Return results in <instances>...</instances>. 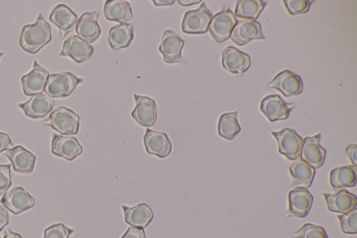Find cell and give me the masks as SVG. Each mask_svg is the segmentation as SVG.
Listing matches in <instances>:
<instances>
[{"instance_id":"obj_1","label":"cell","mask_w":357,"mask_h":238,"mask_svg":"<svg viewBox=\"0 0 357 238\" xmlns=\"http://www.w3.org/2000/svg\"><path fill=\"white\" fill-rule=\"evenodd\" d=\"M52 40L51 27L39 13L34 23L23 27L20 45L26 52L35 54Z\"/></svg>"},{"instance_id":"obj_2","label":"cell","mask_w":357,"mask_h":238,"mask_svg":"<svg viewBox=\"0 0 357 238\" xmlns=\"http://www.w3.org/2000/svg\"><path fill=\"white\" fill-rule=\"evenodd\" d=\"M44 124L63 135H73L79 131V117L72 110L61 106L50 114Z\"/></svg>"},{"instance_id":"obj_3","label":"cell","mask_w":357,"mask_h":238,"mask_svg":"<svg viewBox=\"0 0 357 238\" xmlns=\"http://www.w3.org/2000/svg\"><path fill=\"white\" fill-rule=\"evenodd\" d=\"M83 81L82 78L70 72L52 73L47 77L45 92L52 98H65L70 96Z\"/></svg>"},{"instance_id":"obj_4","label":"cell","mask_w":357,"mask_h":238,"mask_svg":"<svg viewBox=\"0 0 357 238\" xmlns=\"http://www.w3.org/2000/svg\"><path fill=\"white\" fill-rule=\"evenodd\" d=\"M212 17V13L203 2L198 8L185 13L181 30L188 34H205L208 31Z\"/></svg>"},{"instance_id":"obj_5","label":"cell","mask_w":357,"mask_h":238,"mask_svg":"<svg viewBox=\"0 0 357 238\" xmlns=\"http://www.w3.org/2000/svg\"><path fill=\"white\" fill-rule=\"evenodd\" d=\"M183 45L184 40L176 31L167 29L162 34L158 50L165 63L185 64L181 54Z\"/></svg>"},{"instance_id":"obj_6","label":"cell","mask_w":357,"mask_h":238,"mask_svg":"<svg viewBox=\"0 0 357 238\" xmlns=\"http://www.w3.org/2000/svg\"><path fill=\"white\" fill-rule=\"evenodd\" d=\"M237 20L229 8L223 9L215 14L208 25V31L213 40L220 43L227 40Z\"/></svg>"},{"instance_id":"obj_7","label":"cell","mask_w":357,"mask_h":238,"mask_svg":"<svg viewBox=\"0 0 357 238\" xmlns=\"http://www.w3.org/2000/svg\"><path fill=\"white\" fill-rule=\"evenodd\" d=\"M278 144V151L290 161H296L299 157L303 138L292 128H285L280 131H272Z\"/></svg>"},{"instance_id":"obj_8","label":"cell","mask_w":357,"mask_h":238,"mask_svg":"<svg viewBox=\"0 0 357 238\" xmlns=\"http://www.w3.org/2000/svg\"><path fill=\"white\" fill-rule=\"evenodd\" d=\"M135 107L131 116L137 124L144 127L155 124L157 119V104L153 98L135 94Z\"/></svg>"},{"instance_id":"obj_9","label":"cell","mask_w":357,"mask_h":238,"mask_svg":"<svg viewBox=\"0 0 357 238\" xmlns=\"http://www.w3.org/2000/svg\"><path fill=\"white\" fill-rule=\"evenodd\" d=\"M1 203L14 214H19L35 205V199L22 186H16L6 191Z\"/></svg>"},{"instance_id":"obj_10","label":"cell","mask_w":357,"mask_h":238,"mask_svg":"<svg viewBox=\"0 0 357 238\" xmlns=\"http://www.w3.org/2000/svg\"><path fill=\"white\" fill-rule=\"evenodd\" d=\"M268 87L277 89L285 97H290L301 94L303 84L299 75L289 70H284L273 77L268 84Z\"/></svg>"},{"instance_id":"obj_11","label":"cell","mask_w":357,"mask_h":238,"mask_svg":"<svg viewBox=\"0 0 357 238\" xmlns=\"http://www.w3.org/2000/svg\"><path fill=\"white\" fill-rule=\"evenodd\" d=\"M231 40L237 45L242 46L253 40H264L261 24L256 20H241L233 28L230 37Z\"/></svg>"},{"instance_id":"obj_12","label":"cell","mask_w":357,"mask_h":238,"mask_svg":"<svg viewBox=\"0 0 357 238\" xmlns=\"http://www.w3.org/2000/svg\"><path fill=\"white\" fill-rule=\"evenodd\" d=\"M294 107V104L286 103L277 94L266 96L260 103V111L271 122L287 119Z\"/></svg>"},{"instance_id":"obj_13","label":"cell","mask_w":357,"mask_h":238,"mask_svg":"<svg viewBox=\"0 0 357 238\" xmlns=\"http://www.w3.org/2000/svg\"><path fill=\"white\" fill-rule=\"evenodd\" d=\"M321 134L305 137L303 140L299 154L300 159L314 169L320 168L325 161L326 150L320 144Z\"/></svg>"},{"instance_id":"obj_14","label":"cell","mask_w":357,"mask_h":238,"mask_svg":"<svg viewBox=\"0 0 357 238\" xmlns=\"http://www.w3.org/2000/svg\"><path fill=\"white\" fill-rule=\"evenodd\" d=\"M288 200L289 207L285 216L305 218L312 207L313 196L307 188L296 187L289 192Z\"/></svg>"},{"instance_id":"obj_15","label":"cell","mask_w":357,"mask_h":238,"mask_svg":"<svg viewBox=\"0 0 357 238\" xmlns=\"http://www.w3.org/2000/svg\"><path fill=\"white\" fill-rule=\"evenodd\" d=\"M48 76V71L35 60L31 70L21 77L24 94L26 96L43 94Z\"/></svg>"},{"instance_id":"obj_16","label":"cell","mask_w":357,"mask_h":238,"mask_svg":"<svg viewBox=\"0 0 357 238\" xmlns=\"http://www.w3.org/2000/svg\"><path fill=\"white\" fill-rule=\"evenodd\" d=\"M93 52L94 48L91 44L78 36H73L63 42L59 55L68 57L75 62L82 64L89 59L93 56Z\"/></svg>"},{"instance_id":"obj_17","label":"cell","mask_w":357,"mask_h":238,"mask_svg":"<svg viewBox=\"0 0 357 238\" xmlns=\"http://www.w3.org/2000/svg\"><path fill=\"white\" fill-rule=\"evenodd\" d=\"M100 10L84 13L78 19L75 32L79 38L91 44L96 41L101 34L98 18Z\"/></svg>"},{"instance_id":"obj_18","label":"cell","mask_w":357,"mask_h":238,"mask_svg":"<svg viewBox=\"0 0 357 238\" xmlns=\"http://www.w3.org/2000/svg\"><path fill=\"white\" fill-rule=\"evenodd\" d=\"M143 139L146 151L149 154L163 158L172 152V142L165 133L147 128Z\"/></svg>"},{"instance_id":"obj_19","label":"cell","mask_w":357,"mask_h":238,"mask_svg":"<svg viewBox=\"0 0 357 238\" xmlns=\"http://www.w3.org/2000/svg\"><path fill=\"white\" fill-rule=\"evenodd\" d=\"M250 64V56L233 46H227L222 52V66L231 73H244L249 68Z\"/></svg>"},{"instance_id":"obj_20","label":"cell","mask_w":357,"mask_h":238,"mask_svg":"<svg viewBox=\"0 0 357 238\" xmlns=\"http://www.w3.org/2000/svg\"><path fill=\"white\" fill-rule=\"evenodd\" d=\"M51 151L53 154L72 161L83 152V148L77 138L71 136L54 135Z\"/></svg>"},{"instance_id":"obj_21","label":"cell","mask_w":357,"mask_h":238,"mask_svg":"<svg viewBox=\"0 0 357 238\" xmlns=\"http://www.w3.org/2000/svg\"><path fill=\"white\" fill-rule=\"evenodd\" d=\"M54 101L46 94H39L31 96L26 102L19 103L24 114L32 119H40L48 114L53 109Z\"/></svg>"},{"instance_id":"obj_22","label":"cell","mask_w":357,"mask_h":238,"mask_svg":"<svg viewBox=\"0 0 357 238\" xmlns=\"http://www.w3.org/2000/svg\"><path fill=\"white\" fill-rule=\"evenodd\" d=\"M327 209L332 212L345 214L357 205V198L346 189H340L336 193H323Z\"/></svg>"},{"instance_id":"obj_23","label":"cell","mask_w":357,"mask_h":238,"mask_svg":"<svg viewBox=\"0 0 357 238\" xmlns=\"http://www.w3.org/2000/svg\"><path fill=\"white\" fill-rule=\"evenodd\" d=\"M4 155L10 161L15 172L29 174L34 168L36 157L21 145H17L6 151Z\"/></svg>"},{"instance_id":"obj_24","label":"cell","mask_w":357,"mask_h":238,"mask_svg":"<svg viewBox=\"0 0 357 238\" xmlns=\"http://www.w3.org/2000/svg\"><path fill=\"white\" fill-rule=\"evenodd\" d=\"M49 19L59 29L61 37L72 31L78 20L77 14L63 3L53 8Z\"/></svg>"},{"instance_id":"obj_25","label":"cell","mask_w":357,"mask_h":238,"mask_svg":"<svg viewBox=\"0 0 357 238\" xmlns=\"http://www.w3.org/2000/svg\"><path fill=\"white\" fill-rule=\"evenodd\" d=\"M357 181V165H347L332 169L329 174V181L333 190L346 187H354Z\"/></svg>"},{"instance_id":"obj_26","label":"cell","mask_w":357,"mask_h":238,"mask_svg":"<svg viewBox=\"0 0 357 238\" xmlns=\"http://www.w3.org/2000/svg\"><path fill=\"white\" fill-rule=\"evenodd\" d=\"M126 223L132 227L144 229L153 220V213L146 203H141L133 207L122 206Z\"/></svg>"},{"instance_id":"obj_27","label":"cell","mask_w":357,"mask_h":238,"mask_svg":"<svg viewBox=\"0 0 357 238\" xmlns=\"http://www.w3.org/2000/svg\"><path fill=\"white\" fill-rule=\"evenodd\" d=\"M103 13L107 20L118 22L119 24L126 23L132 18L131 6L123 0L106 1Z\"/></svg>"},{"instance_id":"obj_28","label":"cell","mask_w":357,"mask_h":238,"mask_svg":"<svg viewBox=\"0 0 357 238\" xmlns=\"http://www.w3.org/2000/svg\"><path fill=\"white\" fill-rule=\"evenodd\" d=\"M292 177L291 188H309L314 179L315 169L301 159H297L289 168Z\"/></svg>"},{"instance_id":"obj_29","label":"cell","mask_w":357,"mask_h":238,"mask_svg":"<svg viewBox=\"0 0 357 238\" xmlns=\"http://www.w3.org/2000/svg\"><path fill=\"white\" fill-rule=\"evenodd\" d=\"M134 38V30L128 23L118 24L110 28L108 33V43L111 48L118 50L126 48Z\"/></svg>"},{"instance_id":"obj_30","label":"cell","mask_w":357,"mask_h":238,"mask_svg":"<svg viewBox=\"0 0 357 238\" xmlns=\"http://www.w3.org/2000/svg\"><path fill=\"white\" fill-rule=\"evenodd\" d=\"M238 113L236 110L224 113L220 116L218 125V132L220 137L232 140L241 132V126L237 119Z\"/></svg>"},{"instance_id":"obj_31","label":"cell","mask_w":357,"mask_h":238,"mask_svg":"<svg viewBox=\"0 0 357 238\" xmlns=\"http://www.w3.org/2000/svg\"><path fill=\"white\" fill-rule=\"evenodd\" d=\"M266 6V3L261 0H238L234 15L244 20H255Z\"/></svg>"},{"instance_id":"obj_32","label":"cell","mask_w":357,"mask_h":238,"mask_svg":"<svg viewBox=\"0 0 357 238\" xmlns=\"http://www.w3.org/2000/svg\"><path fill=\"white\" fill-rule=\"evenodd\" d=\"M292 236L296 238H328L323 227L309 223L293 232Z\"/></svg>"},{"instance_id":"obj_33","label":"cell","mask_w":357,"mask_h":238,"mask_svg":"<svg viewBox=\"0 0 357 238\" xmlns=\"http://www.w3.org/2000/svg\"><path fill=\"white\" fill-rule=\"evenodd\" d=\"M342 232L346 234H356L357 232V208L345 214L337 216Z\"/></svg>"},{"instance_id":"obj_34","label":"cell","mask_w":357,"mask_h":238,"mask_svg":"<svg viewBox=\"0 0 357 238\" xmlns=\"http://www.w3.org/2000/svg\"><path fill=\"white\" fill-rule=\"evenodd\" d=\"M284 6L291 15H298L307 13L314 1L284 0Z\"/></svg>"},{"instance_id":"obj_35","label":"cell","mask_w":357,"mask_h":238,"mask_svg":"<svg viewBox=\"0 0 357 238\" xmlns=\"http://www.w3.org/2000/svg\"><path fill=\"white\" fill-rule=\"evenodd\" d=\"M75 230L63 223L54 224L44 230L43 238H68Z\"/></svg>"},{"instance_id":"obj_36","label":"cell","mask_w":357,"mask_h":238,"mask_svg":"<svg viewBox=\"0 0 357 238\" xmlns=\"http://www.w3.org/2000/svg\"><path fill=\"white\" fill-rule=\"evenodd\" d=\"M10 164L0 165V196L8 191L12 184Z\"/></svg>"},{"instance_id":"obj_37","label":"cell","mask_w":357,"mask_h":238,"mask_svg":"<svg viewBox=\"0 0 357 238\" xmlns=\"http://www.w3.org/2000/svg\"><path fill=\"white\" fill-rule=\"evenodd\" d=\"M121 238H146L144 229L130 227Z\"/></svg>"},{"instance_id":"obj_38","label":"cell","mask_w":357,"mask_h":238,"mask_svg":"<svg viewBox=\"0 0 357 238\" xmlns=\"http://www.w3.org/2000/svg\"><path fill=\"white\" fill-rule=\"evenodd\" d=\"M345 153L353 165H357V145L349 144L345 149Z\"/></svg>"},{"instance_id":"obj_39","label":"cell","mask_w":357,"mask_h":238,"mask_svg":"<svg viewBox=\"0 0 357 238\" xmlns=\"http://www.w3.org/2000/svg\"><path fill=\"white\" fill-rule=\"evenodd\" d=\"M13 146L9 135L3 132H0V153L8 149Z\"/></svg>"},{"instance_id":"obj_40","label":"cell","mask_w":357,"mask_h":238,"mask_svg":"<svg viewBox=\"0 0 357 238\" xmlns=\"http://www.w3.org/2000/svg\"><path fill=\"white\" fill-rule=\"evenodd\" d=\"M10 221V215L8 209L0 205V232Z\"/></svg>"},{"instance_id":"obj_41","label":"cell","mask_w":357,"mask_h":238,"mask_svg":"<svg viewBox=\"0 0 357 238\" xmlns=\"http://www.w3.org/2000/svg\"><path fill=\"white\" fill-rule=\"evenodd\" d=\"M201 1H193V0H178L177 3L182 6H189L194 4L200 3Z\"/></svg>"},{"instance_id":"obj_42","label":"cell","mask_w":357,"mask_h":238,"mask_svg":"<svg viewBox=\"0 0 357 238\" xmlns=\"http://www.w3.org/2000/svg\"><path fill=\"white\" fill-rule=\"evenodd\" d=\"M152 2L155 6H170V5H172L175 2V1H170V0H168V1H166V0H165V1L164 0L157 1V0H153V1H152Z\"/></svg>"},{"instance_id":"obj_43","label":"cell","mask_w":357,"mask_h":238,"mask_svg":"<svg viewBox=\"0 0 357 238\" xmlns=\"http://www.w3.org/2000/svg\"><path fill=\"white\" fill-rule=\"evenodd\" d=\"M3 238H22V237L20 234L12 232L8 229L6 230Z\"/></svg>"},{"instance_id":"obj_44","label":"cell","mask_w":357,"mask_h":238,"mask_svg":"<svg viewBox=\"0 0 357 238\" xmlns=\"http://www.w3.org/2000/svg\"><path fill=\"white\" fill-rule=\"evenodd\" d=\"M3 54V53L2 52H0V58L2 57Z\"/></svg>"},{"instance_id":"obj_45","label":"cell","mask_w":357,"mask_h":238,"mask_svg":"<svg viewBox=\"0 0 357 238\" xmlns=\"http://www.w3.org/2000/svg\"><path fill=\"white\" fill-rule=\"evenodd\" d=\"M1 238V237H0Z\"/></svg>"}]
</instances>
